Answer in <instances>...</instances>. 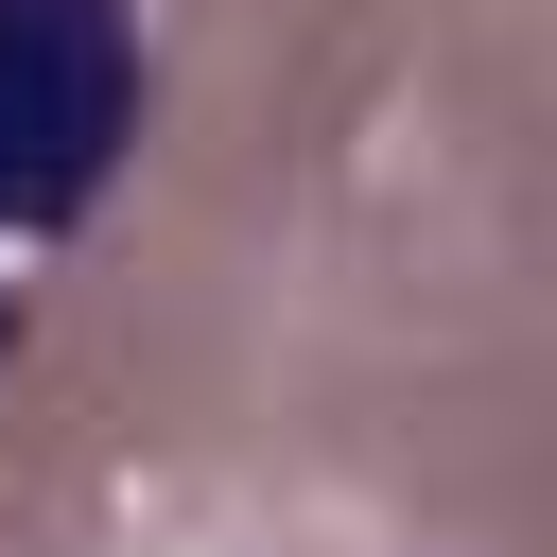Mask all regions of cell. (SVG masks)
Wrapping results in <instances>:
<instances>
[{
    "label": "cell",
    "mask_w": 557,
    "mask_h": 557,
    "mask_svg": "<svg viewBox=\"0 0 557 557\" xmlns=\"http://www.w3.org/2000/svg\"><path fill=\"white\" fill-rule=\"evenodd\" d=\"M157 104L139 0H0V244H52L122 191Z\"/></svg>",
    "instance_id": "cell-1"
},
{
    "label": "cell",
    "mask_w": 557,
    "mask_h": 557,
    "mask_svg": "<svg viewBox=\"0 0 557 557\" xmlns=\"http://www.w3.org/2000/svg\"><path fill=\"white\" fill-rule=\"evenodd\" d=\"M0 366H17V278H0Z\"/></svg>",
    "instance_id": "cell-2"
}]
</instances>
